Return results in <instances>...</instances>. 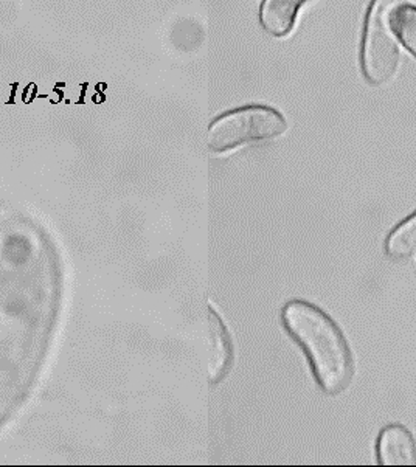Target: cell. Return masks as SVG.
<instances>
[{"label": "cell", "instance_id": "cell-1", "mask_svg": "<svg viewBox=\"0 0 416 467\" xmlns=\"http://www.w3.org/2000/svg\"><path fill=\"white\" fill-rule=\"evenodd\" d=\"M281 317L287 333L307 353L320 389L328 395L344 391L353 378V356L333 318L300 300L289 301Z\"/></svg>", "mask_w": 416, "mask_h": 467}, {"label": "cell", "instance_id": "cell-2", "mask_svg": "<svg viewBox=\"0 0 416 467\" xmlns=\"http://www.w3.org/2000/svg\"><path fill=\"white\" fill-rule=\"evenodd\" d=\"M400 0H373L365 22L362 68L365 78L385 86L395 78L400 67V47L393 28V15Z\"/></svg>", "mask_w": 416, "mask_h": 467}, {"label": "cell", "instance_id": "cell-3", "mask_svg": "<svg viewBox=\"0 0 416 467\" xmlns=\"http://www.w3.org/2000/svg\"><path fill=\"white\" fill-rule=\"evenodd\" d=\"M286 130V119L265 106H249L214 119L207 134L213 152H227L254 141L269 140Z\"/></svg>", "mask_w": 416, "mask_h": 467}, {"label": "cell", "instance_id": "cell-4", "mask_svg": "<svg viewBox=\"0 0 416 467\" xmlns=\"http://www.w3.org/2000/svg\"><path fill=\"white\" fill-rule=\"evenodd\" d=\"M378 460L384 466H415L416 442L400 426L385 427L378 440Z\"/></svg>", "mask_w": 416, "mask_h": 467}, {"label": "cell", "instance_id": "cell-5", "mask_svg": "<svg viewBox=\"0 0 416 467\" xmlns=\"http://www.w3.org/2000/svg\"><path fill=\"white\" fill-rule=\"evenodd\" d=\"M208 337H210L208 378L212 382H218L227 373L234 351H232V342H230L227 327L214 311H210L208 314Z\"/></svg>", "mask_w": 416, "mask_h": 467}, {"label": "cell", "instance_id": "cell-6", "mask_svg": "<svg viewBox=\"0 0 416 467\" xmlns=\"http://www.w3.org/2000/svg\"><path fill=\"white\" fill-rule=\"evenodd\" d=\"M307 0H263L261 24L274 36H287L296 26L298 11Z\"/></svg>", "mask_w": 416, "mask_h": 467}, {"label": "cell", "instance_id": "cell-7", "mask_svg": "<svg viewBox=\"0 0 416 467\" xmlns=\"http://www.w3.org/2000/svg\"><path fill=\"white\" fill-rule=\"evenodd\" d=\"M385 249L393 260H406L416 254V213L391 232Z\"/></svg>", "mask_w": 416, "mask_h": 467}, {"label": "cell", "instance_id": "cell-8", "mask_svg": "<svg viewBox=\"0 0 416 467\" xmlns=\"http://www.w3.org/2000/svg\"><path fill=\"white\" fill-rule=\"evenodd\" d=\"M393 28L407 50L416 57V6L400 4L393 15Z\"/></svg>", "mask_w": 416, "mask_h": 467}]
</instances>
